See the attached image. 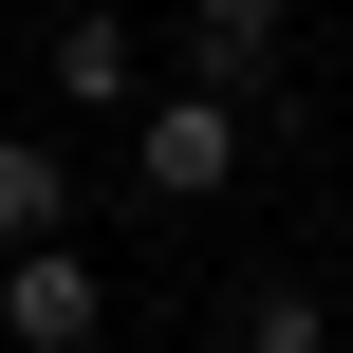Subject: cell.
<instances>
[{"instance_id":"cell-1","label":"cell","mask_w":353,"mask_h":353,"mask_svg":"<svg viewBox=\"0 0 353 353\" xmlns=\"http://www.w3.org/2000/svg\"><path fill=\"white\" fill-rule=\"evenodd\" d=\"M242 149H261V130H242V93H186V74H168V93L130 112V205H223V186H242Z\"/></svg>"},{"instance_id":"cell-2","label":"cell","mask_w":353,"mask_h":353,"mask_svg":"<svg viewBox=\"0 0 353 353\" xmlns=\"http://www.w3.org/2000/svg\"><path fill=\"white\" fill-rule=\"evenodd\" d=\"M93 335H112V279H93L74 242L0 261V353H93Z\"/></svg>"},{"instance_id":"cell-3","label":"cell","mask_w":353,"mask_h":353,"mask_svg":"<svg viewBox=\"0 0 353 353\" xmlns=\"http://www.w3.org/2000/svg\"><path fill=\"white\" fill-rule=\"evenodd\" d=\"M279 19L298 0H186V93H261L279 74Z\"/></svg>"},{"instance_id":"cell-4","label":"cell","mask_w":353,"mask_h":353,"mask_svg":"<svg viewBox=\"0 0 353 353\" xmlns=\"http://www.w3.org/2000/svg\"><path fill=\"white\" fill-rule=\"evenodd\" d=\"M56 93L74 112H149V37L130 19H56Z\"/></svg>"},{"instance_id":"cell-5","label":"cell","mask_w":353,"mask_h":353,"mask_svg":"<svg viewBox=\"0 0 353 353\" xmlns=\"http://www.w3.org/2000/svg\"><path fill=\"white\" fill-rule=\"evenodd\" d=\"M37 242H74V168L37 130H0V261H37Z\"/></svg>"},{"instance_id":"cell-6","label":"cell","mask_w":353,"mask_h":353,"mask_svg":"<svg viewBox=\"0 0 353 353\" xmlns=\"http://www.w3.org/2000/svg\"><path fill=\"white\" fill-rule=\"evenodd\" d=\"M223 353H335V298H316V279H261V298H242V335Z\"/></svg>"},{"instance_id":"cell-7","label":"cell","mask_w":353,"mask_h":353,"mask_svg":"<svg viewBox=\"0 0 353 353\" xmlns=\"http://www.w3.org/2000/svg\"><path fill=\"white\" fill-rule=\"evenodd\" d=\"M335 298H353V279H335Z\"/></svg>"}]
</instances>
